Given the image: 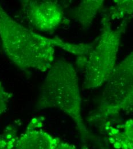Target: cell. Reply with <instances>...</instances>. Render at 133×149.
Instances as JSON below:
<instances>
[{"label": "cell", "mask_w": 133, "mask_h": 149, "mask_svg": "<svg viewBox=\"0 0 133 149\" xmlns=\"http://www.w3.org/2000/svg\"><path fill=\"white\" fill-rule=\"evenodd\" d=\"M0 40L8 58L25 72L48 71L55 61L58 37L37 33L12 18L0 4Z\"/></svg>", "instance_id": "obj_1"}, {"label": "cell", "mask_w": 133, "mask_h": 149, "mask_svg": "<svg viewBox=\"0 0 133 149\" xmlns=\"http://www.w3.org/2000/svg\"><path fill=\"white\" fill-rule=\"evenodd\" d=\"M36 107L38 110L55 109L68 115L74 122L83 143L97 139L83 118L79 78L70 62L55 60L40 86Z\"/></svg>", "instance_id": "obj_2"}, {"label": "cell", "mask_w": 133, "mask_h": 149, "mask_svg": "<svg viewBox=\"0 0 133 149\" xmlns=\"http://www.w3.org/2000/svg\"><path fill=\"white\" fill-rule=\"evenodd\" d=\"M130 19H125L116 28L103 14L101 33L92 50L86 55L76 57V65L83 73V87L94 89L104 85L116 64L117 55L123 34Z\"/></svg>", "instance_id": "obj_3"}, {"label": "cell", "mask_w": 133, "mask_h": 149, "mask_svg": "<svg viewBox=\"0 0 133 149\" xmlns=\"http://www.w3.org/2000/svg\"><path fill=\"white\" fill-rule=\"evenodd\" d=\"M133 83V51L119 63L116 64L106 83L96 110V115L118 103Z\"/></svg>", "instance_id": "obj_4"}, {"label": "cell", "mask_w": 133, "mask_h": 149, "mask_svg": "<svg viewBox=\"0 0 133 149\" xmlns=\"http://www.w3.org/2000/svg\"><path fill=\"white\" fill-rule=\"evenodd\" d=\"M22 17L32 28L53 32L64 20V10L56 1L25 0L21 2Z\"/></svg>", "instance_id": "obj_5"}, {"label": "cell", "mask_w": 133, "mask_h": 149, "mask_svg": "<svg viewBox=\"0 0 133 149\" xmlns=\"http://www.w3.org/2000/svg\"><path fill=\"white\" fill-rule=\"evenodd\" d=\"M42 117L32 118L19 136L16 149H55L60 139L43 129Z\"/></svg>", "instance_id": "obj_6"}, {"label": "cell", "mask_w": 133, "mask_h": 149, "mask_svg": "<svg viewBox=\"0 0 133 149\" xmlns=\"http://www.w3.org/2000/svg\"><path fill=\"white\" fill-rule=\"evenodd\" d=\"M103 0H84L69 12L70 17L78 22L83 29L92 26L96 15L104 5Z\"/></svg>", "instance_id": "obj_7"}, {"label": "cell", "mask_w": 133, "mask_h": 149, "mask_svg": "<svg viewBox=\"0 0 133 149\" xmlns=\"http://www.w3.org/2000/svg\"><path fill=\"white\" fill-rule=\"evenodd\" d=\"M133 109V83L123 98L114 106L96 115H90L89 122L106 121L123 112L127 111Z\"/></svg>", "instance_id": "obj_8"}, {"label": "cell", "mask_w": 133, "mask_h": 149, "mask_svg": "<svg viewBox=\"0 0 133 149\" xmlns=\"http://www.w3.org/2000/svg\"><path fill=\"white\" fill-rule=\"evenodd\" d=\"M114 5L104 12L111 21L130 19L133 15V0H115Z\"/></svg>", "instance_id": "obj_9"}, {"label": "cell", "mask_w": 133, "mask_h": 149, "mask_svg": "<svg viewBox=\"0 0 133 149\" xmlns=\"http://www.w3.org/2000/svg\"><path fill=\"white\" fill-rule=\"evenodd\" d=\"M104 130L109 143L115 149H133V142L123 137L117 128L109 122L104 125Z\"/></svg>", "instance_id": "obj_10"}, {"label": "cell", "mask_w": 133, "mask_h": 149, "mask_svg": "<svg viewBox=\"0 0 133 149\" xmlns=\"http://www.w3.org/2000/svg\"><path fill=\"white\" fill-rule=\"evenodd\" d=\"M19 137L17 125L15 124L8 125L0 134V149L15 148Z\"/></svg>", "instance_id": "obj_11"}, {"label": "cell", "mask_w": 133, "mask_h": 149, "mask_svg": "<svg viewBox=\"0 0 133 149\" xmlns=\"http://www.w3.org/2000/svg\"><path fill=\"white\" fill-rule=\"evenodd\" d=\"M119 132L127 139L133 142V119H129L116 126Z\"/></svg>", "instance_id": "obj_12"}, {"label": "cell", "mask_w": 133, "mask_h": 149, "mask_svg": "<svg viewBox=\"0 0 133 149\" xmlns=\"http://www.w3.org/2000/svg\"><path fill=\"white\" fill-rule=\"evenodd\" d=\"M12 96L13 94L7 91L0 82V116L6 111Z\"/></svg>", "instance_id": "obj_13"}, {"label": "cell", "mask_w": 133, "mask_h": 149, "mask_svg": "<svg viewBox=\"0 0 133 149\" xmlns=\"http://www.w3.org/2000/svg\"><path fill=\"white\" fill-rule=\"evenodd\" d=\"M55 149H77L76 147L66 142H64L63 141H61L60 139V141H59V142L58 143V144L56 146V147L55 148Z\"/></svg>", "instance_id": "obj_14"}, {"label": "cell", "mask_w": 133, "mask_h": 149, "mask_svg": "<svg viewBox=\"0 0 133 149\" xmlns=\"http://www.w3.org/2000/svg\"><path fill=\"white\" fill-rule=\"evenodd\" d=\"M13 149H16V148H14Z\"/></svg>", "instance_id": "obj_15"}]
</instances>
